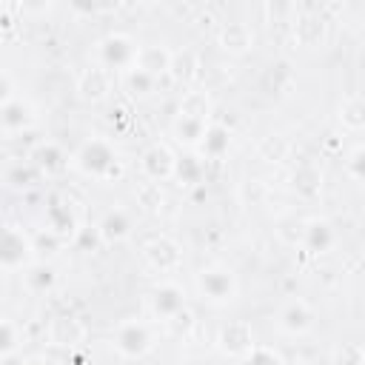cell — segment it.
Here are the masks:
<instances>
[{
  "label": "cell",
  "mask_w": 365,
  "mask_h": 365,
  "mask_svg": "<svg viewBox=\"0 0 365 365\" xmlns=\"http://www.w3.org/2000/svg\"><path fill=\"white\" fill-rule=\"evenodd\" d=\"M177 154L168 143L157 140L151 143L143 154H140V171H143V180L148 182H168L174 180V171H177Z\"/></svg>",
  "instance_id": "8"
},
{
  "label": "cell",
  "mask_w": 365,
  "mask_h": 365,
  "mask_svg": "<svg viewBox=\"0 0 365 365\" xmlns=\"http://www.w3.org/2000/svg\"><path fill=\"white\" fill-rule=\"evenodd\" d=\"M23 282L31 294H46L57 285V271L48 265V262H31L26 271H23Z\"/></svg>",
  "instance_id": "25"
},
{
  "label": "cell",
  "mask_w": 365,
  "mask_h": 365,
  "mask_svg": "<svg viewBox=\"0 0 365 365\" xmlns=\"http://www.w3.org/2000/svg\"><path fill=\"white\" fill-rule=\"evenodd\" d=\"M177 114H188V117H197V120H208L211 123V97L205 91H185L180 97V106H177Z\"/></svg>",
  "instance_id": "27"
},
{
  "label": "cell",
  "mask_w": 365,
  "mask_h": 365,
  "mask_svg": "<svg viewBox=\"0 0 365 365\" xmlns=\"http://www.w3.org/2000/svg\"><path fill=\"white\" fill-rule=\"evenodd\" d=\"M171 48H165V46H160V43H143L140 46V51H137V63H134V68H140V71H145V74H151V77H163V74H168V68H171Z\"/></svg>",
  "instance_id": "21"
},
{
  "label": "cell",
  "mask_w": 365,
  "mask_h": 365,
  "mask_svg": "<svg viewBox=\"0 0 365 365\" xmlns=\"http://www.w3.org/2000/svg\"><path fill=\"white\" fill-rule=\"evenodd\" d=\"M274 325H277V331L285 334V336H305V334L314 331L317 314H314V308H311L308 299L291 297V299H285V302L277 308Z\"/></svg>",
  "instance_id": "6"
},
{
  "label": "cell",
  "mask_w": 365,
  "mask_h": 365,
  "mask_svg": "<svg viewBox=\"0 0 365 365\" xmlns=\"http://www.w3.org/2000/svg\"><path fill=\"white\" fill-rule=\"evenodd\" d=\"M288 154H291V143L282 137V134H265L259 143H257V157L262 160V163H282V160H288Z\"/></svg>",
  "instance_id": "28"
},
{
  "label": "cell",
  "mask_w": 365,
  "mask_h": 365,
  "mask_svg": "<svg viewBox=\"0 0 365 365\" xmlns=\"http://www.w3.org/2000/svg\"><path fill=\"white\" fill-rule=\"evenodd\" d=\"M60 245H66V240H63L60 234L48 231V228H40V234H34V251H37V254L51 257V254H57Z\"/></svg>",
  "instance_id": "35"
},
{
  "label": "cell",
  "mask_w": 365,
  "mask_h": 365,
  "mask_svg": "<svg viewBox=\"0 0 365 365\" xmlns=\"http://www.w3.org/2000/svg\"><path fill=\"white\" fill-rule=\"evenodd\" d=\"M362 351H365V345H362Z\"/></svg>",
  "instance_id": "41"
},
{
  "label": "cell",
  "mask_w": 365,
  "mask_h": 365,
  "mask_svg": "<svg viewBox=\"0 0 365 365\" xmlns=\"http://www.w3.org/2000/svg\"><path fill=\"white\" fill-rule=\"evenodd\" d=\"M137 51H140V43L131 34L111 31V34H106V37L97 40V46H94V63L103 66V68H108L111 74L114 71H123L125 74L128 68H134Z\"/></svg>",
  "instance_id": "4"
},
{
  "label": "cell",
  "mask_w": 365,
  "mask_h": 365,
  "mask_svg": "<svg viewBox=\"0 0 365 365\" xmlns=\"http://www.w3.org/2000/svg\"><path fill=\"white\" fill-rule=\"evenodd\" d=\"M94 231H97V240L103 242V245H120V242H125L128 237H131V231H134V220H131V211L128 208H108L100 220H97V225H94Z\"/></svg>",
  "instance_id": "14"
},
{
  "label": "cell",
  "mask_w": 365,
  "mask_h": 365,
  "mask_svg": "<svg viewBox=\"0 0 365 365\" xmlns=\"http://www.w3.org/2000/svg\"><path fill=\"white\" fill-rule=\"evenodd\" d=\"M228 148H231V131L225 125H220V123H211L205 137H202V143H200V148H197V154L202 160H222L228 154Z\"/></svg>",
  "instance_id": "23"
},
{
  "label": "cell",
  "mask_w": 365,
  "mask_h": 365,
  "mask_svg": "<svg viewBox=\"0 0 365 365\" xmlns=\"http://www.w3.org/2000/svg\"><path fill=\"white\" fill-rule=\"evenodd\" d=\"M348 171H351L356 180H362V182H365V145H362L359 151H354V154H351V160H348Z\"/></svg>",
  "instance_id": "36"
},
{
  "label": "cell",
  "mask_w": 365,
  "mask_h": 365,
  "mask_svg": "<svg viewBox=\"0 0 365 365\" xmlns=\"http://www.w3.org/2000/svg\"><path fill=\"white\" fill-rule=\"evenodd\" d=\"M111 86H114V74L97 63H91L88 68H83L77 74V97L86 100V103H103L108 94H111Z\"/></svg>",
  "instance_id": "13"
},
{
  "label": "cell",
  "mask_w": 365,
  "mask_h": 365,
  "mask_svg": "<svg viewBox=\"0 0 365 365\" xmlns=\"http://www.w3.org/2000/svg\"><path fill=\"white\" fill-rule=\"evenodd\" d=\"M237 365H288V362L282 359V354H279L277 348H271V345H259V342H257V348H254L248 356H242Z\"/></svg>",
  "instance_id": "34"
},
{
  "label": "cell",
  "mask_w": 365,
  "mask_h": 365,
  "mask_svg": "<svg viewBox=\"0 0 365 365\" xmlns=\"http://www.w3.org/2000/svg\"><path fill=\"white\" fill-rule=\"evenodd\" d=\"M165 325H168V328H174V331H177V334H185V331H188V328H191V311H188V308H185V311H182V314H177V317H174V319H171V322H165Z\"/></svg>",
  "instance_id": "38"
},
{
  "label": "cell",
  "mask_w": 365,
  "mask_h": 365,
  "mask_svg": "<svg viewBox=\"0 0 365 365\" xmlns=\"http://www.w3.org/2000/svg\"><path fill=\"white\" fill-rule=\"evenodd\" d=\"M197 68H200V60H197V54L191 51V48H180V51H174L171 54V68H168V77L174 80V83H191L194 77H197Z\"/></svg>",
  "instance_id": "26"
},
{
  "label": "cell",
  "mask_w": 365,
  "mask_h": 365,
  "mask_svg": "<svg viewBox=\"0 0 365 365\" xmlns=\"http://www.w3.org/2000/svg\"><path fill=\"white\" fill-rule=\"evenodd\" d=\"M208 125H211L208 120H197V117L177 114V111H174V117H171V123H168V134H171V140H174L177 145L197 151L200 143H202V137H205V131H208Z\"/></svg>",
  "instance_id": "18"
},
{
  "label": "cell",
  "mask_w": 365,
  "mask_h": 365,
  "mask_svg": "<svg viewBox=\"0 0 365 365\" xmlns=\"http://www.w3.org/2000/svg\"><path fill=\"white\" fill-rule=\"evenodd\" d=\"M148 311H151L160 322H171L177 314L185 311V291H182L177 282H171V279L154 285V288L148 291Z\"/></svg>",
  "instance_id": "10"
},
{
  "label": "cell",
  "mask_w": 365,
  "mask_h": 365,
  "mask_svg": "<svg viewBox=\"0 0 365 365\" xmlns=\"http://www.w3.org/2000/svg\"><path fill=\"white\" fill-rule=\"evenodd\" d=\"M71 165L100 182H114L125 174V163L120 157V151L114 148L111 140L106 137H88L77 145V151L71 154Z\"/></svg>",
  "instance_id": "1"
},
{
  "label": "cell",
  "mask_w": 365,
  "mask_h": 365,
  "mask_svg": "<svg viewBox=\"0 0 365 365\" xmlns=\"http://www.w3.org/2000/svg\"><path fill=\"white\" fill-rule=\"evenodd\" d=\"M46 336H48V342H51L54 348L74 351V348H83V342H86V325H83V319H77L74 314H57V317L48 322Z\"/></svg>",
  "instance_id": "15"
},
{
  "label": "cell",
  "mask_w": 365,
  "mask_h": 365,
  "mask_svg": "<svg viewBox=\"0 0 365 365\" xmlns=\"http://www.w3.org/2000/svg\"><path fill=\"white\" fill-rule=\"evenodd\" d=\"M111 348L120 359H145L157 348V331L145 319H123L111 331Z\"/></svg>",
  "instance_id": "2"
},
{
  "label": "cell",
  "mask_w": 365,
  "mask_h": 365,
  "mask_svg": "<svg viewBox=\"0 0 365 365\" xmlns=\"http://www.w3.org/2000/svg\"><path fill=\"white\" fill-rule=\"evenodd\" d=\"M23 348V325H17L11 317H3L0 322V359H11Z\"/></svg>",
  "instance_id": "29"
},
{
  "label": "cell",
  "mask_w": 365,
  "mask_h": 365,
  "mask_svg": "<svg viewBox=\"0 0 365 365\" xmlns=\"http://www.w3.org/2000/svg\"><path fill=\"white\" fill-rule=\"evenodd\" d=\"M43 228L60 234L66 242L74 240V237L80 234V228H77V217H74L71 205L63 202V200H51V202L46 205V225H43Z\"/></svg>",
  "instance_id": "20"
},
{
  "label": "cell",
  "mask_w": 365,
  "mask_h": 365,
  "mask_svg": "<svg viewBox=\"0 0 365 365\" xmlns=\"http://www.w3.org/2000/svg\"><path fill=\"white\" fill-rule=\"evenodd\" d=\"M291 37L299 48H322L328 40V20L319 11H302L291 23Z\"/></svg>",
  "instance_id": "12"
},
{
  "label": "cell",
  "mask_w": 365,
  "mask_h": 365,
  "mask_svg": "<svg viewBox=\"0 0 365 365\" xmlns=\"http://www.w3.org/2000/svg\"><path fill=\"white\" fill-rule=\"evenodd\" d=\"M29 160L37 165V171L40 174H46V177H57V174H63L68 165H71V157L63 151V145L60 143H54V140H40L31 151H29Z\"/></svg>",
  "instance_id": "16"
},
{
  "label": "cell",
  "mask_w": 365,
  "mask_h": 365,
  "mask_svg": "<svg viewBox=\"0 0 365 365\" xmlns=\"http://www.w3.org/2000/svg\"><path fill=\"white\" fill-rule=\"evenodd\" d=\"M23 365H54L51 359H46V356H31V359H26Z\"/></svg>",
  "instance_id": "39"
},
{
  "label": "cell",
  "mask_w": 365,
  "mask_h": 365,
  "mask_svg": "<svg viewBox=\"0 0 365 365\" xmlns=\"http://www.w3.org/2000/svg\"><path fill=\"white\" fill-rule=\"evenodd\" d=\"M288 365H319L317 359H308V356H299V359H294V362H288Z\"/></svg>",
  "instance_id": "40"
},
{
  "label": "cell",
  "mask_w": 365,
  "mask_h": 365,
  "mask_svg": "<svg viewBox=\"0 0 365 365\" xmlns=\"http://www.w3.org/2000/svg\"><path fill=\"white\" fill-rule=\"evenodd\" d=\"M34 123H37V108H34V103L29 97L17 94L14 100H9V103L0 106V128H3V137L11 140L14 134L29 131Z\"/></svg>",
  "instance_id": "11"
},
{
  "label": "cell",
  "mask_w": 365,
  "mask_h": 365,
  "mask_svg": "<svg viewBox=\"0 0 365 365\" xmlns=\"http://www.w3.org/2000/svg\"><path fill=\"white\" fill-rule=\"evenodd\" d=\"M308 254H328L334 245H336V228L322 220V217H314L305 222V231H302V242H299Z\"/></svg>",
  "instance_id": "19"
},
{
  "label": "cell",
  "mask_w": 365,
  "mask_h": 365,
  "mask_svg": "<svg viewBox=\"0 0 365 365\" xmlns=\"http://www.w3.org/2000/svg\"><path fill=\"white\" fill-rule=\"evenodd\" d=\"M217 46L231 54V57H240V54H248L254 48V29L242 20H231V23H222L220 31H217Z\"/></svg>",
  "instance_id": "17"
},
{
  "label": "cell",
  "mask_w": 365,
  "mask_h": 365,
  "mask_svg": "<svg viewBox=\"0 0 365 365\" xmlns=\"http://www.w3.org/2000/svg\"><path fill=\"white\" fill-rule=\"evenodd\" d=\"M134 197H137V205L145 208V211H151V214H157V211L163 208V200H165L160 182H148V180H143V182L137 185Z\"/></svg>",
  "instance_id": "33"
},
{
  "label": "cell",
  "mask_w": 365,
  "mask_h": 365,
  "mask_svg": "<svg viewBox=\"0 0 365 365\" xmlns=\"http://www.w3.org/2000/svg\"><path fill=\"white\" fill-rule=\"evenodd\" d=\"M214 342H217L220 354H225V356H231V359H237V362H240L242 356H248V354L257 348L254 328H251V322H245V319H228V322H222Z\"/></svg>",
  "instance_id": "7"
},
{
  "label": "cell",
  "mask_w": 365,
  "mask_h": 365,
  "mask_svg": "<svg viewBox=\"0 0 365 365\" xmlns=\"http://www.w3.org/2000/svg\"><path fill=\"white\" fill-rule=\"evenodd\" d=\"M143 259L148 262V268H154L157 274H174L182 268V245L168 237V234H160V237H151L145 245H143Z\"/></svg>",
  "instance_id": "9"
},
{
  "label": "cell",
  "mask_w": 365,
  "mask_h": 365,
  "mask_svg": "<svg viewBox=\"0 0 365 365\" xmlns=\"http://www.w3.org/2000/svg\"><path fill=\"white\" fill-rule=\"evenodd\" d=\"M194 288L202 302L208 305H228L240 294L237 274L228 265H205L194 274Z\"/></svg>",
  "instance_id": "3"
},
{
  "label": "cell",
  "mask_w": 365,
  "mask_h": 365,
  "mask_svg": "<svg viewBox=\"0 0 365 365\" xmlns=\"http://www.w3.org/2000/svg\"><path fill=\"white\" fill-rule=\"evenodd\" d=\"M336 120L345 131H365V94H351L339 103Z\"/></svg>",
  "instance_id": "24"
},
{
  "label": "cell",
  "mask_w": 365,
  "mask_h": 365,
  "mask_svg": "<svg viewBox=\"0 0 365 365\" xmlns=\"http://www.w3.org/2000/svg\"><path fill=\"white\" fill-rule=\"evenodd\" d=\"M291 191L299 200H317L322 191V171L314 163H299L291 174Z\"/></svg>",
  "instance_id": "22"
},
{
  "label": "cell",
  "mask_w": 365,
  "mask_h": 365,
  "mask_svg": "<svg viewBox=\"0 0 365 365\" xmlns=\"http://www.w3.org/2000/svg\"><path fill=\"white\" fill-rule=\"evenodd\" d=\"M174 180L180 185H197L202 180V157L200 154H185L177 160V171H174Z\"/></svg>",
  "instance_id": "31"
},
{
  "label": "cell",
  "mask_w": 365,
  "mask_h": 365,
  "mask_svg": "<svg viewBox=\"0 0 365 365\" xmlns=\"http://www.w3.org/2000/svg\"><path fill=\"white\" fill-rule=\"evenodd\" d=\"M14 97H17V91H14V80H11V74L3 68V71H0V106L9 103V100H14Z\"/></svg>",
  "instance_id": "37"
},
{
  "label": "cell",
  "mask_w": 365,
  "mask_h": 365,
  "mask_svg": "<svg viewBox=\"0 0 365 365\" xmlns=\"http://www.w3.org/2000/svg\"><path fill=\"white\" fill-rule=\"evenodd\" d=\"M37 177H43V174L37 171V165H34L31 160L14 163V165H9V171H6V182L14 185V188H29V185H34Z\"/></svg>",
  "instance_id": "32"
},
{
  "label": "cell",
  "mask_w": 365,
  "mask_h": 365,
  "mask_svg": "<svg viewBox=\"0 0 365 365\" xmlns=\"http://www.w3.org/2000/svg\"><path fill=\"white\" fill-rule=\"evenodd\" d=\"M157 77H151V74H145V71H140V68H128L125 74H123V86H125V91L131 94V97H148V94H154V88H157Z\"/></svg>",
  "instance_id": "30"
},
{
  "label": "cell",
  "mask_w": 365,
  "mask_h": 365,
  "mask_svg": "<svg viewBox=\"0 0 365 365\" xmlns=\"http://www.w3.org/2000/svg\"><path fill=\"white\" fill-rule=\"evenodd\" d=\"M37 251H34V237L26 234L20 225H6L3 231V245H0V265L6 274H17L26 271L34 262Z\"/></svg>",
  "instance_id": "5"
}]
</instances>
